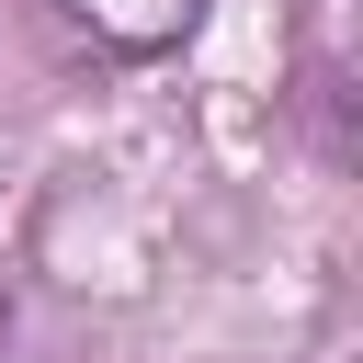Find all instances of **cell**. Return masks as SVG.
I'll return each instance as SVG.
<instances>
[{
	"label": "cell",
	"instance_id": "7a4b0ae2",
	"mask_svg": "<svg viewBox=\"0 0 363 363\" xmlns=\"http://www.w3.org/2000/svg\"><path fill=\"white\" fill-rule=\"evenodd\" d=\"M295 68H306V102H352V0H295Z\"/></svg>",
	"mask_w": 363,
	"mask_h": 363
},
{
	"label": "cell",
	"instance_id": "6da1fadb",
	"mask_svg": "<svg viewBox=\"0 0 363 363\" xmlns=\"http://www.w3.org/2000/svg\"><path fill=\"white\" fill-rule=\"evenodd\" d=\"M91 57H125V68H147V57H170L193 23H204V0H45Z\"/></svg>",
	"mask_w": 363,
	"mask_h": 363
}]
</instances>
